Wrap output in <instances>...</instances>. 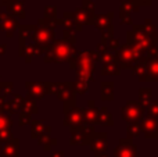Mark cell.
Returning <instances> with one entry per match:
<instances>
[{"label": "cell", "mask_w": 158, "mask_h": 157, "mask_svg": "<svg viewBox=\"0 0 158 157\" xmlns=\"http://www.w3.org/2000/svg\"><path fill=\"white\" fill-rule=\"evenodd\" d=\"M100 57V53L92 52V50H83L78 52L71 60L68 61L69 67L77 71L78 78H83L86 81H94L96 71V61Z\"/></svg>", "instance_id": "cell-1"}, {"label": "cell", "mask_w": 158, "mask_h": 157, "mask_svg": "<svg viewBox=\"0 0 158 157\" xmlns=\"http://www.w3.org/2000/svg\"><path fill=\"white\" fill-rule=\"evenodd\" d=\"M78 53L74 43L64 40V39H54L47 46L46 52L43 54L44 63H68L72 57Z\"/></svg>", "instance_id": "cell-2"}, {"label": "cell", "mask_w": 158, "mask_h": 157, "mask_svg": "<svg viewBox=\"0 0 158 157\" xmlns=\"http://www.w3.org/2000/svg\"><path fill=\"white\" fill-rule=\"evenodd\" d=\"M126 38H128L126 43L137 47V49H139L140 52H143L144 54L148 49H151L153 46H157V42H158V38H154V36L148 35V33L146 32L143 25H135L133 29L128 32Z\"/></svg>", "instance_id": "cell-3"}, {"label": "cell", "mask_w": 158, "mask_h": 157, "mask_svg": "<svg viewBox=\"0 0 158 157\" xmlns=\"http://www.w3.org/2000/svg\"><path fill=\"white\" fill-rule=\"evenodd\" d=\"M144 56V53L140 52L137 47L132 45H121V47L117 50V58L119 63L121 70L122 68H133V66Z\"/></svg>", "instance_id": "cell-4"}, {"label": "cell", "mask_w": 158, "mask_h": 157, "mask_svg": "<svg viewBox=\"0 0 158 157\" xmlns=\"http://www.w3.org/2000/svg\"><path fill=\"white\" fill-rule=\"evenodd\" d=\"M146 108L139 102H128L122 108V118L126 124L131 122H139L144 116Z\"/></svg>", "instance_id": "cell-5"}, {"label": "cell", "mask_w": 158, "mask_h": 157, "mask_svg": "<svg viewBox=\"0 0 158 157\" xmlns=\"http://www.w3.org/2000/svg\"><path fill=\"white\" fill-rule=\"evenodd\" d=\"M112 18H114V14L112 13L103 14V15H96L93 25L103 33V36H112V33H114Z\"/></svg>", "instance_id": "cell-6"}, {"label": "cell", "mask_w": 158, "mask_h": 157, "mask_svg": "<svg viewBox=\"0 0 158 157\" xmlns=\"http://www.w3.org/2000/svg\"><path fill=\"white\" fill-rule=\"evenodd\" d=\"M140 131L146 138H157L158 136V118L146 116L140 120Z\"/></svg>", "instance_id": "cell-7"}, {"label": "cell", "mask_w": 158, "mask_h": 157, "mask_svg": "<svg viewBox=\"0 0 158 157\" xmlns=\"http://www.w3.org/2000/svg\"><path fill=\"white\" fill-rule=\"evenodd\" d=\"M65 125L69 127H77V125L85 124V116H83V108L77 107V106H72L68 107L65 110Z\"/></svg>", "instance_id": "cell-8"}, {"label": "cell", "mask_w": 158, "mask_h": 157, "mask_svg": "<svg viewBox=\"0 0 158 157\" xmlns=\"http://www.w3.org/2000/svg\"><path fill=\"white\" fill-rule=\"evenodd\" d=\"M137 150L131 138L122 139L117 147H115V157H136Z\"/></svg>", "instance_id": "cell-9"}, {"label": "cell", "mask_w": 158, "mask_h": 157, "mask_svg": "<svg viewBox=\"0 0 158 157\" xmlns=\"http://www.w3.org/2000/svg\"><path fill=\"white\" fill-rule=\"evenodd\" d=\"M27 89L28 95H31L32 97H35L36 100L44 97V95L49 93V82H27Z\"/></svg>", "instance_id": "cell-10"}, {"label": "cell", "mask_w": 158, "mask_h": 157, "mask_svg": "<svg viewBox=\"0 0 158 157\" xmlns=\"http://www.w3.org/2000/svg\"><path fill=\"white\" fill-rule=\"evenodd\" d=\"M139 6L133 3V0H123L121 4V19L123 24H132V14L139 11Z\"/></svg>", "instance_id": "cell-11"}, {"label": "cell", "mask_w": 158, "mask_h": 157, "mask_svg": "<svg viewBox=\"0 0 158 157\" xmlns=\"http://www.w3.org/2000/svg\"><path fill=\"white\" fill-rule=\"evenodd\" d=\"M90 149L97 155V153H104L107 150V134H94L90 139Z\"/></svg>", "instance_id": "cell-12"}, {"label": "cell", "mask_w": 158, "mask_h": 157, "mask_svg": "<svg viewBox=\"0 0 158 157\" xmlns=\"http://www.w3.org/2000/svg\"><path fill=\"white\" fill-rule=\"evenodd\" d=\"M22 104H24V97L21 95H13L11 99L4 103V113L7 114L19 113L22 110Z\"/></svg>", "instance_id": "cell-13"}, {"label": "cell", "mask_w": 158, "mask_h": 157, "mask_svg": "<svg viewBox=\"0 0 158 157\" xmlns=\"http://www.w3.org/2000/svg\"><path fill=\"white\" fill-rule=\"evenodd\" d=\"M74 85L72 82H61L60 89H58L56 96L61 99L63 102H74Z\"/></svg>", "instance_id": "cell-14"}, {"label": "cell", "mask_w": 158, "mask_h": 157, "mask_svg": "<svg viewBox=\"0 0 158 157\" xmlns=\"http://www.w3.org/2000/svg\"><path fill=\"white\" fill-rule=\"evenodd\" d=\"M18 27V21L15 18H13V15H10V14L7 17H4L3 19H0V28H2V31H4L7 33L8 38L13 36V33L15 32V29Z\"/></svg>", "instance_id": "cell-15"}, {"label": "cell", "mask_w": 158, "mask_h": 157, "mask_svg": "<svg viewBox=\"0 0 158 157\" xmlns=\"http://www.w3.org/2000/svg\"><path fill=\"white\" fill-rule=\"evenodd\" d=\"M18 150H19L18 139L13 138L4 143V146L2 149V156L3 157H17L18 156Z\"/></svg>", "instance_id": "cell-16"}, {"label": "cell", "mask_w": 158, "mask_h": 157, "mask_svg": "<svg viewBox=\"0 0 158 157\" xmlns=\"http://www.w3.org/2000/svg\"><path fill=\"white\" fill-rule=\"evenodd\" d=\"M144 61L148 70V78H150V81H158V57H151V56L146 54Z\"/></svg>", "instance_id": "cell-17"}, {"label": "cell", "mask_w": 158, "mask_h": 157, "mask_svg": "<svg viewBox=\"0 0 158 157\" xmlns=\"http://www.w3.org/2000/svg\"><path fill=\"white\" fill-rule=\"evenodd\" d=\"M31 127H32V136L36 139L44 135H50V127H47L43 121H32L31 120Z\"/></svg>", "instance_id": "cell-18"}, {"label": "cell", "mask_w": 158, "mask_h": 157, "mask_svg": "<svg viewBox=\"0 0 158 157\" xmlns=\"http://www.w3.org/2000/svg\"><path fill=\"white\" fill-rule=\"evenodd\" d=\"M7 7V13L10 15L18 17V18H24L25 17V6L24 2H18V0H13L10 4L6 6Z\"/></svg>", "instance_id": "cell-19"}, {"label": "cell", "mask_w": 158, "mask_h": 157, "mask_svg": "<svg viewBox=\"0 0 158 157\" xmlns=\"http://www.w3.org/2000/svg\"><path fill=\"white\" fill-rule=\"evenodd\" d=\"M83 116H85V124L89 125L96 124V121H97V107H96L93 100L89 102V107L86 110H83Z\"/></svg>", "instance_id": "cell-20"}, {"label": "cell", "mask_w": 158, "mask_h": 157, "mask_svg": "<svg viewBox=\"0 0 158 157\" xmlns=\"http://www.w3.org/2000/svg\"><path fill=\"white\" fill-rule=\"evenodd\" d=\"M96 124L104 125V127H108V125H112V124H114L111 114L108 113V110H107L106 107L97 108V121H96Z\"/></svg>", "instance_id": "cell-21"}, {"label": "cell", "mask_w": 158, "mask_h": 157, "mask_svg": "<svg viewBox=\"0 0 158 157\" xmlns=\"http://www.w3.org/2000/svg\"><path fill=\"white\" fill-rule=\"evenodd\" d=\"M119 74H121V67H119L118 60L112 61V63L104 64L103 68H101V75H114V77H117Z\"/></svg>", "instance_id": "cell-22"}, {"label": "cell", "mask_w": 158, "mask_h": 157, "mask_svg": "<svg viewBox=\"0 0 158 157\" xmlns=\"http://www.w3.org/2000/svg\"><path fill=\"white\" fill-rule=\"evenodd\" d=\"M22 111L31 114V116H32L33 113H38V106H36V99H35V97H32L31 95H27V96L24 97Z\"/></svg>", "instance_id": "cell-23"}, {"label": "cell", "mask_w": 158, "mask_h": 157, "mask_svg": "<svg viewBox=\"0 0 158 157\" xmlns=\"http://www.w3.org/2000/svg\"><path fill=\"white\" fill-rule=\"evenodd\" d=\"M100 89V96L103 100H111L114 97V83L112 82H103Z\"/></svg>", "instance_id": "cell-24"}, {"label": "cell", "mask_w": 158, "mask_h": 157, "mask_svg": "<svg viewBox=\"0 0 158 157\" xmlns=\"http://www.w3.org/2000/svg\"><path fill=\"white\" fill-rule=\"evenodd\" d=\"M151 97H153V92L150 88H142L139 91V103L143 107H147V104L151 102Z\"/></svg>", "instance_id": "cell-25"}, {"label": "cell", "mask_w": 158, "mask_h": 157, "mask_svg": "<svg viewBox=\"0 0 158 157\" xmlns=\"http://www.w3.org/2000/svg\"><path fill=\"white\" fill-rule=\"evenodd\" d=\"M87 82H89V81L83 79V78H78L75 82H72V85H74V92H77L79 95H85L87 92Z\"/></svg>", "instance_id": "cell-26"}, {"label": "cell", "mask_w": 158, "mask_h": 157, "mask_svg": "<svg viewBox=\"0 0 158 157\" xmlns=\"http://www.w3.org/2000/svg\"><path fill=\"white\" fill-rule=\"evenodd\" d=\"M98 60L101 61L103 64H107V63H112V61H117V56L114 54V52H111V50H106V52H101L100 53V57H98Z\"/></svg>", "instance_id": "cell-27"}, {"label": "cell", "mask_w": 158, "mask_h": 157, "mask_svg": "<svg viewBox=\"0 0 158 157\" xmlns=\"http://www.w3.org/2000/svg\"><path fill=\"white\" fill-rule=\"evenodd\" d=\"M140 124L139 122H131V124L126 125V134L129 135V138H133V136H139L140 135Z\"/></svg>", "instance_id": "cell-28"}, {"label": "cell", "mask_w": 158, "mask_h": 157, "mask_svg": "<svg viewBox=\"0 0 158 157\" xmlns=\"http://www.w3.org/2000/svg\"><path fill=\"white\" fill-rule=\"evenodd\" d=\"M11 127H13V118L10 117V114L2 113L0 114V131L7 129V128H11Z\"/></svg>", "instance_id": "cell-29"}, {"label": "cell", "mask_w": 158, "mask_h": 157, "mask_svg": "<svg viewBox=\"0 0 158 157\" xmlns=\"http://www.w3.org/2000/svg\"><path fill=\"white\" fill-rule=\"evenodd\" d=\"M146 108H147V116L158 118V100H157V102H153V100H151V102L147 104V107H146Z\"/></svg>", "instance_id": "cell-30"}, {"label": "cell", "mask_w": 158, "mask_h": 157, "mask_svg": "<svg viewBox=\"0 0 158 157\" xmlns=\"http://www.w3.org/2000/svg\"><path fill=\"white\" fill-rule=\"evenodd\" d=\"M10 139H13V134H11L10 128L0 131V143H6V142H8Z\"/></svg>", "instance_id": "cell-31"}, {"label": "cell", "mask_w": 158, "mask_h": 157, "mask_svg": "<svg viewBox=\"0 0 158 157\" xmlns=\"http://www.w3.org/2000/svg\"><path fill=\"white\" fill-rule=\"evenodd\" d=\"M64 40H67V42H69V43H74L75 45V35H74V31H71V29H68V28H64Z\"/></svg>", "instance_id": "cell-32"}, {"label": "cell", "mask_w": 158, "mask_h": 157, "mask_svg": "<svg viewBox=\"0 0 158 157\" xmlns=\"http://www.w3.org/2000/svg\"><path fill=\"white\" fill-rule=\"evenodd\" d=\"M18 121H19V125H27V124H31V114L25 113V111H19V117H18Z\"/></svg>", "instance_id": "cell-33"}, {"label": "cell", "mask_w": 158, "mask_h": 157, "mask_svg": "<svg viewBox=\"0 0 158 157\" xmlns=\"http://www.w3.org/2000/svg\"><path fill=\"white\" fill-rule=\"evenodd\" d=\"M0 91H3V95L7 96L13 91V82H0ZM2 93V92H0Z\"/></svg>", "instance_id": "cell-34"}, {"label": "cell", "mask_w": 158, "mask_h": 157, "mask_svg": "<svg viewBox=\"0 0 158 157\" xmlns=\"http://www.w3.org/2000/svg\"><path fill=\"white\" fill-rule=\"evenodd\" d=\"M44 18H49V19L56 18V7L54 6H46V8H44Z\"/></svg>", "instance_id": "cell-35"}, {"label": "cell", "mask_w": 158, "mask_h": 157, "mask_svg": "<svg viewBox=\"0 0 158 157\" xmlns=\"http://www.w3.org/2000/svg\"><path fill=\"white\" fill-rule=\"evenodd\" d=\"M82 7H83L85 10L87 11V13L96 15V14H94V3H93L92 0H83V4H82Z\"/></svg>", "instance_id": "cell-36"}, {"label": "cell", "mask_w": 158, "mask_h": 157, "mask_svg": "<svg viewBox=\"0 0 158 157\" xmlns=\"http://www.w3.org/2000/svg\"><path fill=\"white\" fill-rule=\"evenodd\" d=\"M151 2H153V0H133V3L136 6H150L151 4Z\"/></svg>", "instance_id": "cell-37"}, {"label": "cell", "mask_w": 158, "mask_h": 157, "mask_svg": "<svg viewBox=\"0 0 158 157\" xmlns=\"http://www.w3.org/2000/svg\"><path fill=\"white\" fill-rule=\"evenodd\" d=\"M4 103H6V96L0 93V114L4 113Z\"/></svg>", "instance_id": "cell-38"}, {"label": "cell", "mask_w": 158, "mask_h": 157, "mask_svg": "<svg viewBox=\"0 0 158 157\" xmlns=\"http://www.w3.org/2000/svg\"><path fill=\"white\" fill-rule=\"evenodd\" d=\"M64 153L63 152H53L52 153V157H63Z\"/></svg>", "instance_id": "cell-39"}, {"label": "cell", "mask_w": 158, "mask_h": 157, "mask_svg": "<svg viewBox=\"0 0 158 157\" xmlns=\"http://www.w3.org/2000/svg\"><path fill=\"white\" fill-rule=\"evenodd\" d=\"M6 53V45H0V54H4Z\"/></svg>", "instance_id": "cell-40"}, {"label": "cell", "mask_w": 158, "mask_h": 157, "mask_svg": "<svg viewBox=\"0 0 158 157\" xmlns=\"http://www.w3.org/2000/svg\"><path fill=\"white\" fill-rule=\"evenodd\" d=\"M96 157H108L107 155H104V153H97V156Z\"/></svg>", "instance_id": "cell-41"}, {"label": "cell", "mask_w": 158, "mask_h": 157, "mask_svg": "<svg viewBox=\"0 0 158 157\" xmlns=\"http://www.w3.org/2000/svg\"><path fill=\"white\" fill-rule=\"evenodd\" d=\"M18 2H24V0H18Z\"/></svg>", "instance_id": "cell-42"}]
</instances>
